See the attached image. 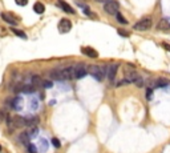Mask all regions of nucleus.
<instances>
[{
	"mask_svg": "<svg viewBox=\"0 0 170 153\" xmlns=\"http://www.w3.org/2000/svg\"><path fill=\"white\" fill-rule=\"evenodd\" d=\"M87 72L89 73V75H92V76L98 81L102 80L104 76L106 75V71H105L104 67H98V65H89L88 67V69H87Z\"/></svg>",
	"mask_w": 170,
	"mask_h": 153,
	"instance_id": "f257e3e1",
	"label": "nucleus"
},
{
	"mask_svg": "<svg viewBox=\"0 0 170 153\" xmlns=\"http://www.w3.org/2000/svg\"><path fill=\"white\" fill-rule=\"evenodd\" d=\"M87 67L84 64H76V65H72V76L73 79H81L87 75Z\"/></svg>",
	"mask_w": 170,
	"mask_h": 153,
	"instance_id": "f03ea898",
	"label": "nucleus"
},
{
	"mask_svg": "<svg viewBox=\"0 0 170 153\" xmlns=\"http://www.w3.org/2000/svg\"><path fill=\"white\" fill-rule=\"evenodd\" d=\"M118 8H120V4H118V1H116V0H109L104 5L105 12L109 15H116L118 12Z\"/></svg>",
	"mask_w": 170,
	"mask_h": 153,
	"instance_id": "7ed1b4c3",
	"label": "nucleus"
},
{
	"mask_svg": "<svg viewBox=\"0 0 170 153\" xmlns=\"http://www.w3.org/2000/svg\"><path fill=\"white\" fill-rule=\"evenodd\" d=\"M152 27V18H144L134 24V29L137 31H148Z\"/></svg>",
	"mask_w": 170,
	"mask_h": 153,
	"instance_id": "20e7f679",
	"label": "nucleus"
},
{
	"mask_svg": "<svg viewBox=\"0 0 170 153\" xmlns=\"http://www.w3.org/2000/svg\"><path fill=\"white\" fill-rule=\"evenodd\" d=\"M59 29L61 33H68L72 29V23L68 19H61L59 23Z\"/></svg>",
	"mask_w": 170,
	"mask_h": 153,
	"instance_id": "39448f33",
	"label": "nucleus"
},
{
	"mask_svg": "<svg viewBox=\"0 0 170 153\" xmlns=\"http://www.w3.org/2000/svg\"><path fill=\"white\" fill-rule=\"evenodd\" d=\"M117 69H118V64L113 63L109 65V68H108V71H106V76H108V79H109V81L114 80L116 75H117Z\"/></svg>",
	"mask_w": 170,
	"mask_h": 153,
	"instance_id": "423d86ee",
	"label": "nucleus"
},
{
	"mask_svg": "<svg viewBox=\"0 0 170 153\" xmlns=\"http://www.w3.org/2000/svg\"><path fill=\"white\" fill-rule=\"evenodd\" d=\"M12 126H15V128L27 126V118L21 117V116H15V117L12 118Z\"/></svg>",
	"mask_w": 170,
	"mask_h": 153,
	"instance_id": "0eeeda50",
	"label": "nucleus"
},
{
	"mask_svg": "<svg viewBox=\"0 0 170 153\" xmlns=\"http://www.w3.org/2000/svg\"><path fill=\"white\" fill-rule=\"evenodd\" d=\"M157 29L158 31H169L170 29V20L167 18H163L158 21V24H157Z\"/></svg>",
	"mask_w": 170,
	"mask_h": 153,
	"instance_id": "6e6552de",
	"label": "nucleus"
},
{
	"mask_svg": "<svg viewBox=\"0 0 170 153\" xmlns=\"http://www.w3.org/2000/svg\"><path fill=\"white\" fill-rule=\"evenodd\" d=\"M57 5H59V7L61 8L63 11H65L66 14H70V15L75 14V10H73V8L70 7L68 3H65L64 0H59V1H57Z\"/></svg>",
	"mask_w": 170,
	"mask_h": 153,
	"instance_id": "1a4fd4ad",
	"label": "nucleus"
},
{
	"mask_svg": "<svg viewBox=\"0 0 170 153\" xmlns=\"http://www.w3.org/2000/svg\"><path fill=\"white\" fill-rule=\"evenodd\" d=\"M12 108L15 111H21V108H23V99L20 96H16L15 99H12Z\"/></svg>",
	"mask_w": 170,
	"mask_h": 153,
	"instance_id": "9d476101",
	"label": "nucleus"
},
{
	"mask_svg": "<svg viewBox=\"0 0 170 153\" xmlns=\"http://www.w3.org/2000/svg\"><path fill=\"white\" fill-rule=\"evenodd\" d=\"M83 53L84 55H87V56H89V57H93V59L98 56L97 51H94V49L90 48V47H85V48H83Z\"/></svg>",
	"mask_w": 170,
	"mask_h": 153,
	"instance_id": "9b49d317",
	"label": "nucleus"
},
{
	"mask_svg": "<svg viewBox=\"0 0 170 153\" xmlns=\"http://www.w3.org/2000/svg\"><path fill=\"white\" fill-rule=\"evenodd\" d=\"M51 77L53 80H57V81H64L63 79V75H61V69H55L51 72Z\"/></svg>",
	"mask_w": 170,
	"mask_h": 153,
	"instance_id": "f8f14e48",
	"label": "nucleus"
},
{
	"mask_svg": "<svg viewBox=\"0 0 170 153\" xmlns=\"http://www.w3.org/2000/svg\"><path fill=\"white\" fill-rule=\"evenodd\" d=\"M138 73L135 72V71H126V80H129L130 83L135 80V79H138Z\"/></svg>",
	"mask_w": 170,
	"mask_h": 153,
	"instance_id": "ddd939ff",
	"label": "nucleus"
},
{
	"mask_svg": "<svg viewBox=\"0 0 170 153\" xmlns=\"http://www.w3.org/2000/svg\"><path fill=\"white\" fill-rule=\"evenodd\" d=\"M29 139H31V136H29V133L28 132H23V133L19 135V141L23 143V144H25V145L29 143Z\"/></svg>",
	"mask_w": 170,
	"mask_h": 153,
	"instance_id": "4468645a",
	"label": "nucleus"
},
{
	"mask_svg": "<svg viewBox=\"0 0 170 153\" xmlns=\"http://www.w3.org/2000/svg\"><path fill=\"white\" fill-rule=\"evenodd\" d=\"M1 19H3L4 21H7L8 24H11V25H15L16 24V20H14V18L11 16V15H8V14H4V12H1Z\"/></svg>",
	"mask_w": 170,
	"mask_h": 153,
	"instance_id": "2eb2a0df",
	"label": "nucleus"
},
{
	"mask_svg": "<svg viewBox=\"0 0 170 153\" xmlns=\"http://www.w3.org/2000/svg\"><path fill=\"white\" fill-rule=\"evenodd\" d=\"M31 84L33 85V87H41V84H43V80H41V77L37 76V75H33L32 76V80H31Z\"/></svg>",
	"mask_w": 170,
	"mask_h": 153,
	"instance_id": "dca6fc26",
	"label": "nucleus"
},
{
	"mask_svg": "<svg viewBox=\"0 0 170 153\" xmlns=\"http://www.w3.org/2000/svg\"><path fill=\"white\" fill-rule=\"evenodd\" d=\"M33 11H35L36 14H44V11H45L44 4H43V3H40V1L35 3V5H33Z\"/></svg>",
	"mask_w": 170,
	"mask_h": 153,
	"instance_id": "f3484780",
	"label": "nucleus"
},
{
	"mask_svg": "<svg viewBox=\"0 0 170 153\" xmlns=\"http://www.w3.org/2000/svg\"><path fill=\"white\" fill-rule=\"evenodd\" d=\"M37 124H39V118H37V117L27 118V125H28V126H36Z\"/></svg>",
	"mask_w": 170,
	"mask_h": 153,
	"instance_id": "a211bd4d",
	"label": "nucleus"
},
{
	"mask_svg": "<svg viewBox=\"0 0 170 153\" xmlns=\"http://www.w3.org/2000/svg\"><path fill=\"white\" fill-rule=\"evenodd\" d=\"M12 32H14L16 36H19V37H21V39H27V35H25L23 31H20V29H16V28H14L12 29Z\"/></svg>",
	"mask_w": 170,
	"mask_h": 153,
	"instance_id": "6ab92c4d",
	"label": "nucleus"
},
{
	"mask_svg": "<svg viewBox=\"0 0 170 153\" xmlns=\"http://www.w3.org/2000/svg\"><path fill=\"white\" fill-rule=\"evenodd\" d=\"M167 84H169V81H167L166 79H158L157 83H156V85L157 87H166Z\"/></svg>",
	"mask_w": 170,
	"mask_h": 153,
	"instance_id": "aec40b11",
	"label": "nucleus"
},
{
	"mask_svg": "<svg viewBox=\"0 0 170 153\" xmlns=\"http://www.w3.org/2000/svg\"><path fill=\"white\" fill-rule=\"evenodd\" d=\"M116 16H117V20L120 21L121 24H128V20H125V18H124V16H122L120 12H117V14H116Z\"/></svg>",
	"mask_w": 170,
	"mask_h": 153,
	"instance_id": "412c9836",
	"label": "nucleus"
},
{
	"mask_svg": "<svg viewBox=\"0 0 170 153\" xmlns=\"http://www.w3.org/2000/svg\"><path fill=\"white\" fill-rule=\"evenodd\" d=\"M27 149H28V152H29V153H37V149H36V146L33 145V144L28 143L27 144Z\"/></svg>",
	"mask_w": 170,
	"mask_h": 153,
	"instance_id": "4be33fe9",
	"label": "nucleus"
},
{
	"mask_svg": "<svg viewBox=\"0 0 170 153\" xmlns=\"http://www.w3.org/2000/svg\"><path fill=\"white\" fill-rule=\"evenodd\" d=\"M41 87H44V88H52L53 87V83H52V81H49V80H44V81H43V84H41Z\"/></svg>",
	"mask_w": 170,
	"mask_h": 153,
	"instance_id": "5701e85b",
	"label": "nucleus"
},
{
	"mask_svg": "<svg viewBox=\"0 0 170 153\" xmlns=\"http://www.w3.org/2000/svg\"><path fill=\"white\" fill-rule=\"evenodd\" d=\"M28 133H29V136H31V137H35V136L39 133V129H37V126H33V128H32V129H31V131H29V132H28Z\"/></svg>",
	"mask_w": 170,
	"mask_h": 153,
	"instance_id": "b1692460",
	"label": "nucleus"
},
{
	"mask_svg": "<svg viewBox=\"0 0 170 153\" xmlns=\"http://www.w3.org/2000/svg\"><path fill=\"white\" fill-rule=\"evenodd\" d=\"M133 83H134L135 85H137V87H140V88H141V87L144 85V80L141 79V77H138V79H135V80L133 81Z\"/></svg>",
	"mask_w": 170,
	"mask_h": 153,
	"instance_id": "393cba45",
	"label": "nucleus"
},
{
	"mask_svg": "<svg viewBox=\"0 0 170 153\" xmlns=\"http://www.w3.org/2000/svg\"><path fill=\"white\" fill-rule=\"evenodd\" d=\"M15 1H16L18 5H21V7H24V5L28 4V0H15Z\"/></svg>",
	"mask_w": 170,
	"mask_h": 153,
	"instance_id": "a878e982",
	"label": "nucleus"
},
{
	"mask_svg": "<svg viewBox=\"0 0 170 153\" xmlns=\"http://www.w3.org/2000/svg\"><path fill=\"white\" fill-rule=\"evenodd\" d=\"M52 144L55 145V148H60V146H61V143H60L57 139H52Z\"/></svg>",
	"mask_w": 170,
	"mask_h": 153,
	"instance_id": "bb28decb",
	"label": "nucleus"
},
{
	"mask_svg": "<svg viewBox=\"0 0 170 153\" xmlns=\"http://www.w3.org/2000/svg\"><path fill=\"white\" fill-rule=\"evenodd\" d=\"M126 84H130V81L126 80V79H125V80H121L120 83H117L116 85H117V87H121V85H126Z\"/></svg>",
	"mask_w": 170,
	"mask_h": 153,
	"instance_id": "cd10ccee",
	"label": "nucleus"
},
{
	"mask_svg": "<svg viewBox=\"0 0 170 153\" xmlns=\"http://www.w3.org/2000/svg\"><path fill=\"white\" fill-rule=\"evenodd\" d=\"M117 32H118V33H120L121 36H125V37H128V36H129V32L124 31V29H117Z\"/></svg>",
	"mask_w": 170,
	"mask_h": 153,
	"instance_id": "c85d7f7f",
	"label": "nucleus"
},
{
	"mask_svg": "<svg viewBox=\"0 0 170 153\" xmlns=\"http://www.w3.org/2000/svg\"><path fill=\"white\" fill-rule=\"evenodd\" d=\"M152 96H153V90L152 89H148V90H146V99H148V100H150V99H152Z\"/></svg>",
	"mask_w": 170,
	"mask_h": 153,
	"instance_id": "c756f323",
	"label": "nucleus"
},
{
	"mask_svg": "<svg viewBox=\"0 0 170 153\" xmlns=\"http://www.w3.org/2000/svg\"><path fill=\"white\" fill-rule=\"evenodd\" d=\"M5 105H7L8 108H12V99L8 97L7 100H5Z\"/></svg>",
	"mask_w": 170,
	"mask_h": 153,
	"instance_id": "7c9ffc66",
	"label": "nucleus"
},
{
	"mask_svg": "<svg viewBox=\"0 0 170 153\" xmlns=\"http://www.w3.org/2000/svg\"><path fill=\"white\" fill-rule=\"evenodd\" d=\"M162 47L166 49V51H169L170 52V44H167V43H162Z\"/></svg>",
	"mask_w": 170,
	"mask_h": 153,
	"instance_id": "2f4dec72",
	"label": "nucleus"
},
{
	"mask_svg": "<svg viewBox=\"0 0 170 153\" xmlns=\"http://www.w3.org/2000/svg\"><path fill=\"white\" fill-rule=\"evenodd\" d=\"M97 3H106V1H109V0H96Z\"/></svg>",
	"mask_w": 170,
	"mask_h": 153,
	"instance_id": "473e14b6",
	"label": "nucleus"
},
{
	"mask_svg": "<svg viewBox=\"0 0 170 153\" xmlns=\"http://www.w3.org/2000/svg\"><path fill=\"white\" fill-rule=\"evenodd\" d=\"M0 152H1V145H0Z\"/></svg>",
	"mask_w": 170,
	"mask_h": 153,
	"instance_id": "72a5a7b5",
	"label": "nucleus"
}]
</instances>
